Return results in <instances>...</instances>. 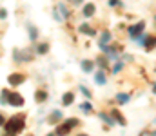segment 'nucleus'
Returning a JSON list of instances; mask_svg holds the SVG:
<instances>
[{
	"instance_id": "1",
	"label": "nucleus",
	"mask_w": 156,
	"mask_h": 136,
	"mask_svg": "<svg viewBox=\"0 0 156 136\" xmlns=\"http://www.w3.org/2000/svg\"><path fill=\"white\" fill-rule=\"evenodd\" d=\"M4 127H5V131H7L9 134H16V133H20V131L24 129V118H22V116H18V118L13 116L11 120L5 122Z\"/></svg>"
},
{
	"instance_id": "2",
	"label": "nucleus",
	"mask_w": 156,
	"mask_h": 136,
	"mask_svg": "<svg viewBox=\"0 0 156 136\" xmlns=\"http://www.w3.org/2000/svg\"><path fill=\"white\" fill-rule=\"evenodd\" d=\"M144 29H145V24H144V22H138V24L131 26V27H129V35H131V38L142 44V42H144V40H142V38H144V37H142Z\"/></svg>"
},
{
	"instance_id": "3",
	"label": "nucleus",
	"mask_w": 156,
	"mask_h": 136,
	"mask_svg": "<svg viewBox=\"0 0 156 136\" xmlns=\"http://www.w3.org/2000/svg\"><path fill=\"white\" fill-rule=\"evenodd\" d=\"M24 80H26V75H22V73H13L7 78L9 85H20V84H24Z\"/></svg>"
},
{
	"instance_id": "4",
	"label": "nucleus",
	"mask_w": 156,
	"mask_h": 136,
	"mask_svg": "<svg viewBox=\"0 0 156 136\" xmlns=\"http://www.w3.org/2000/svg\"><path fill=\"white\" fill-rule=\"evenodd\" d=\"M7 103H11V105H24V98L20 96V94H16V92H9V98H7Z\"/></svg>"
},
{
	"instance_id": "5",
	"label": "nucleus",
	"mask_w": 156,
	"mask_h": 136,
	"mask_svg": "<svg viewBox=\"0 0 156 136\" xmlns=\"http://www.w3.org/2000/svg\"><path fill=\"white\" fill-rule=\"evenodd\" d=\"M94 9H96L94 4H85L82 13H83V16H93V15H94Z\"/></svg>"
},
{
	"instance_id": "6",
	"label": "nucleus",
	"mask_w": 156,
	"mask_h": 136,
	"mask_svg": "<svg viewBox=\"0 0 156 136\" xmlns=\"http://www.w3.org/2000/svg\"><path fill=\"white\" fill-rule=\"evenodd\" d=\"M93 67H94V62H91V60H83L82 62V71L83 73H91Z\"/></svg>"
},
{
	"instance_id": "7",
	"label": "nucleus",
	"mask_w": 156,
	"mask_h": 136,
	"mask_svg": "<svg viewBox=\"0 0 156 136\" xmlns=\"http://www.w3.org/2000/svg\"><path fill=\"white\" fill-rule=\"evenodd\" d=\"M94 80H96L98 85H104V84H105V73H104V69H100V71L94 75Z\"/></svg>"
},
{
	"instance_id": "8",
	"label": "nucleus",
	"mask_w": 156,
	"mask_h": 136,
	"mask_svg": "<svg viewBox=\"0 0 156 136\" xmlns=\"http://www.w3.org/2000/svg\"><path fill=\"white\" fill-rule=\"evenodd\" d=\"M109 42H111V33H109V31H104V33H102V38H100V47L107 45Z\"/></svg>"
},
{
	"instance_id": "9",
	"label": "nucleus",
	"mask_w": 156,
	"mask_h": 136,
	"mask_svg": "<svg viewBox=\"0 0 156 136\" xmlns=\"http://www.w3.org/2000/svg\"><path fill=\"white\" fill-rule=\"evenodd\" d=\"M78 31H80V33H83V35H94V29H93V27H89L87 24H82V26L78 27Z\"/></svg>"
},
{
	"instance_id": "10",
	"label": "nucleus",
	"mask_w": 156,
	"mask_h": 136,
	"mask_svg": "<svg viewBox=\"0 0 156 136\" xmlns=\"http://www.w3.org/2000/svg\"><path fill=\"white\" fill-rule=\"evenodd\" d=\"M73 100H75V94H73V92H66L64 98H62V103H64V105H71Z\"/></svg>"
},
{
	"instance_id": "11",
	"label": "nucleus",
	"mask_w": 156,
	"mask_h": 136,
	"mask_svg": "<svg viewBox=\"0 0 156 136\" xmlns=\"http://www.w3.org/2000/svg\"><path fill=\"white\" fill-rule=\"evenodd\" d=\"M69 131H71V127H69L67 124H64V125H60V127L56 129V134H58V136H66Z\"/></svg>"
},
{
	"instance_id": "12",
	"label": "nucleus",
	"mask_w": 156,
	"mask_h": 136,
	"mask_svg": "<svg viewBox=\"0 0 156 136\" xmlns=\"http://www.w3.org/2000/svg\"><path fill=\"white\" fill-rule=\"evenodd\" d=\"M144 45H145V49H153L156 45V38L154 37H147V40L144 42Z\"/></svg>"
},
{
	"instance_id": "13",
	"label": "nucleus",
	"mask_w": 156,
	"mask_h": 136,
	"mask_svg": "<svg viewBox=\"0 0 156 136\" xmlns=\"http://www.w3.org/2000/svg\"><path fill=\"white\" fill-rule=\"evenodd\" d=\"M47 51H49V45L47 44H38L37 45V53H38V54H45Z\"/></svg>"
},
{
	"instance_id": "14",
	"label": "nucleus",
	"mask_w": 156,
	"mask_h": 136,
	"mask_svg": "<svg viewBox=\"0 0 156 136\" xmlns=\"http://www.w3.org/2000/svg\"><path fill=\"white\" fill-rule=\"evenodd\" d=\"M47 98V92L45 91H37V102H44Z\"/></svg>"
},
{
	"instance_id": "15",
	"label": "nucleus",
	"mask_w": 156,
	"mask_h": 136,
	"mask_svg": "<svg viewBox=\"0 0 156 136\" xmlns=\"http://www.w3.org/2000/svg\"><path fill=\"white\" fill-rule=\"evenodd\" d=\"M116 100L120 102V103H127V102H129V94H123V92H122V94L116 96Z\"/></svg>"
},
{
	"instance_id": "16",
	"label": "nucleus",
	"mask_w": 156,
	"mask_h": 136,
	"mask_svg": "<svg viewBox=\"0 0 156 136\" xmlns=\"http://www.w3.org/2000/svg\"><path fill=\"white\" fill-rule=\"evenodd\" d=\"M111 114H113V116L116 118L118 122H120V125H125V120H123V118L120 116V113H118V111H111Z\"/></svg>"
},
{
	"instance_id": "17",
	"label": "nucleus",
	"mask_w": 156,
	"mask_h": 136,
	"mask_svg": "<svg viewBox=\"0 0 156 136\" xmlns=\"http://www.w3.org/2000/svg\"><path fill=\"white\" fill-rule=\"evenodd\" d=\"M80 107H82V111H83V113H91V111H93V105H91L89 102H85V103H82Z\"/></svg>"
},
{
	"instance_id": "18",
	"label": "nucleus",
	"mask_w": 156,
	"mask_h": 136,
	"mask_svg": "<svg viewBox=\"0 0 156 136\" xmlns=\"http://www.w3.org/2000/svg\"><path fill=\"white\" fill-rule=\"evenodd\" d=\"M58 118H62V113H60V111H55V113L51 114V118H49V122H56Z\"/></svg>"
},
{
	"instance_id": "19",
	"label": "nucleus",
	"mask_w": 156,
	"mask_h": 136,
	"mask_svg": "<svg viewBox=\"0 0 156 136\" xmlns=\"http://www.w3.org/2000/svg\"><path fill=\"white\" fill-rule=\"evenodd\" d=\"M29 37H31V40H37V27L29 26Z\"/></svg>"
},
{
	"instance_id": "20",
	"label": "nucleus",
	"mask_w": 156,
	"mask_h": 136,
	"mask_svg": "<svg viewBox=\"0 0 156 136\" xmlns=\"http://www.w3.org/2000/svg\"><path fill=\"white\" fill-rule=\"evenodd\" d=\"M66 124H67V125H69V127H71V129H73V127H75V125H78V120H76V118H69V120H67V122H66Z\"/></svg>"
},
{
	"instance_id": "21",
	"label": "nucleus",
	"mask_w": 156,
	"mask_h": 136,
	"mask_svg": "<svg viewBox=\"0 0 156 136\" xmlns=\"http://www.w3.org/2000/svg\"><path fill=\"white\" fill-rule=\"evenodd\" d=\"M100 118H102V120H105V122H107V124H109V125H115V122H113V120H111V118H109V116H105V114H104V113H102V114H100Z\"/></svg>"
},
{
	"instance_id": "22",
	"label": "nucleus",
	"mask_w": 156,
	"mask_h": 136,
	"mask_svg": "<svg viewBox=\"0 0 156 136\" xmlns=\"http://www.w3.org/2000/svg\"><path fill=\"white\" fill-rule=\"evenodd\" d=\"M122 67H123V64H122V62H116V64H115V67H113V73L122 71Z\"/></svg>"
},
{
	"instance_id": "23",
	"label": "nucleus",
	"mask_w": 156,
	"mask_h": 136,
	"mask_svg": "<svg viewBox=\"0 0 156 136\" xmlns=\"http://www.w3.org/2000/svg\"><path fill=\"white\" fill-rule=\"evenodd\" d=\"M58 9H60V11L64 13V16H67V15H69V11H67V7H66L64 4H60V5H58Z\"/></svg>"
},
{
	"instance_id": "24",
	"label": "nucleus",
	"mask_w": 156,
	"mask_h": 136,
	"mask_svg": "<svg viewBox=\"0 0 156 136\" xmlns=\"http://www.w3.org/2000/svg\"><path fill=\"white\" fill-rule=\"evenodd\" d=\"M96 62H98V65H100V67H105V65H107V62H105V58H98Z\"/></svg>"
},
{
	"instance_id": "25",
	"label": "nucleus",
	"mask_w": 156,
	"mask_h": 136,
	"mask_svg": "<svg viewBox=\"0 0 156 136\" xmlns=\"http://www.w3.org/2000/svg\"><path fill=\"white\" fill-rule=\"evenodd\" d=\"M80 91H82V92H83V94H85V96H87V98H89V96H91V92H89V91L85 89V87H83V85H80Z\"/></svg>"
},
{
	"instance_id": "26",
	"label": "nucleus",
	"mask_w": 156,
	"mask_h": 136,
	"mask_svg": "<svg viewBox=\"0 0 156 136\" xmlns=\"http://www.w3.org/2000/svg\"><path fill=\"white\" fill-rule=\"evenodd\" d=\"M109 5H120V0H109Z\"/></svg>"
},
{
	"instance_id": "27",
	"label": "nucleus",
	"mask_w": 156,
	"mask_h": 136,
	"mask_svg": "<svg viewBox=\"0 0 156 136\" xmlns=\"http://www.w3.org/2000/svg\"><path fill=\"white\" fill-rule=\"evenodd\" d=\"M5 16H7V13H5V11L2 9V11H0V18H5Z\"/></svg>"
},
{
	"instance_id": "28",
	"label": "nucleus",
	"mask_w": 156,
	"mask_h": 136,
	"mask_svg": "<svg viewBox=\"0 0 156 136\" xmlns=\"http://www.w3.org/2000/svg\"><path fill=\"white\" fill-rule=\"evenodd\" d=\"M0 125H5V120H4V116L0 114Z\"/></svg>"
},
{
	"instance_id": "29",
	"label": "nucleus",
	"mask_w": 156,
	"mask_h": 136,
	"mask_svg": "<svg viewBox=\"0 0 156 136\" xmlns=\"http://www.w3.org/2000/svg\"><path fill=\"white\" fill-rule=\"evenodd\" d=\"M82 2H83V0H75V4H82Z\"/></svg>"
},
{
	"instance_id": "30",
	"label": "nucleus",
	"mask_w": 156,
	"mask_h": 136,
	"mask_svg": "<svg viewBox=\"0 0 156 136\" xmlns=\"http://www.w3.org/2000/svg\"><path fill=\"white\" fill-rule=\"evenodd\" d=\"M47 136H56V134H53V133H51V134H47Z\"/></svg>"
},
{
	"instance_id": "31",
	"label": "nucleus",
	"mask_w": 156,
	"mask_h": 136,
	"mask_svg": "<svg viewBox=\"0 0 156 136\" xmlns=\"http://www.w3.org/2000/svg\"><path fill=\"white\" fill-rule=\"evenodd\" d=\"M78 136H87V134H78Z\"/></svg>"
}]
</instances>
